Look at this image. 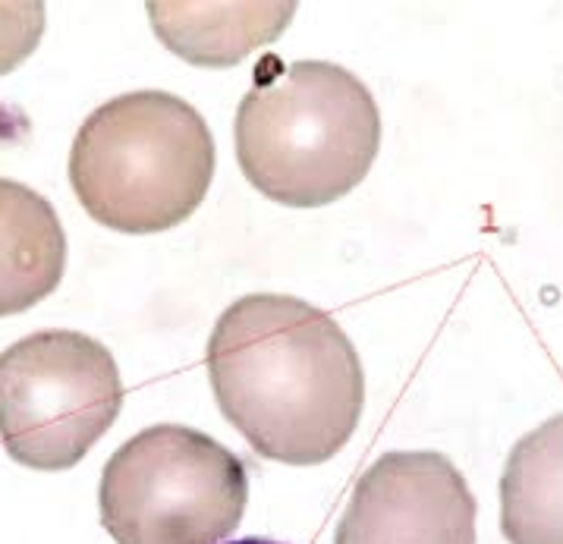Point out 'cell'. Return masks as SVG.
I'll return each instance as SVG.
<instances>
[{"label": "cell", "instance_id": "6da1fadb", "mask_svg": "<svg viewBox=\"0 0 563 544\" xmlns=\"http://www.w3.org/2000/svg\"><path fill=\"white\" fill-rule=\"evenodd\" d=\"M208 375L230 425L277 463H324L360 425L356 346L334 318L294 296L233 302L208 341Z\"/></svg>", "mask_w": 563, "mask_h": 544}, {"label": "cell", "instance_id": "9c48e42d", "mask_svg": "<svg viewBox=\"0 0 563 544\" xmlns=\"http://www.w3.org/2000/svg\"><path fill=\"white\" fill-rule=\"evenodd\" d=\"M500 529L510 544H563V415L514 447L500 478Z\"/></svg>", "mask_w": 563, "mask_h": 544}, {"label": "cell", "instance_id": "30bf717a", "mask_svg": "<svg viewBox=\"0 0 563 544\" xmlns=\"http://www.w3.org/2000/svg\"><path fill=\"white\" fill-rule=\"evenodd\" d=\"M45 35L42 3H0V76L13 73Z\"/></svg>", "mask_w": 563, "mask_h": 544}, {"label": "cell", "instance_id": "52a82bcc", "mask_svg": "<svg viewBox=\"0 0 563 544\" xmlns=\"http://www.w3.org/2000/svg\"><path fill=\"white\" fill-rule=\"evenodd\" d=\"M67 236L45 196L0 180V318L16 315L57 290Z\"/></svg>", "mask_w": 563, "mask_h": 544}, {"label": "cell", "instance_id": "3957f363", "mask_svg": "<svg viewBox=\"0 0 563 544\" xmlns=\"http://www.w3.org/2000/svg\"><path fill=\"white\" fill-rule=\"evenodd\" d=\"M214 177V138L199 111L167 91L120 95L79 126L69 182L82 208L120 233L183 224Z\"/></svg>", "mask_w": 563, "mask_h": 544}, {"label": "cell", "instance_id": "8992f818", "mask_svg": "<svg viewBox=\"0 0 563 544\" xmlns=\"http://www.w3.org/2000/svg\"><path fill=\"white\" fill-rule=\"evenodd\" d=\"M338 544H475V498L448 456L384 454L360 478Z\"/></svg>", "mask_w": 563, "mask_h": 544}, {"label": "cell", "instance_id": "5b68a950", "mask_svg": "<svg viewBox=\"0 0 563 544\" xmlns=\"http://www.w3.org/2000/svg\"><path fill=\"white\" fill-rule=\"evenodd\" d=\"M120 407V368L95 337L38 331L0 353V441L29 469L76 466Z\"/></svg>", "mask_w": 563, "mask_h": 544}, {"label": "cell", "instance_id": "8fae6325", "mask_svg": "<svg viewBox=\"0 0 563 544\" xmlns=\"http://www.w3.org/2000/svg\"><path fill=\"white\" fill-rule=\"evenodd\" d=\"M230 544H277V542H265V539H240V542H230Z\"/></svg>", "mask_w": 563, "mask_h": 544}, {"label": "cell", "instance_id": "ba28073f", "mask_svg": "<svg viewBox=\"0 0 563 544\" xmlns=\"http://www.w3.org/2000/svg\"><path fill=\"white\" fill-rule=\"evenodd\" d=\"M148 16L174 54L227 67L274 42L290 25L294 3H148Z\"/></svg>", "mask_w": 563, "mask_h": 544}, {"label": "cell", "instance_id": "277c9868", "mask_svg": "<svg viewBox=\"0 0 563 544\" xmlns=\"http://www.w3.org/2000/svg\"><path fill=\"white\" fill-rule=\"evenodd\" d=\"M98 500L117 544H218L243 520L246 463L202 431L155 425L108 459Z\"/></svg>", "mask_w": 563, "mask_h": 544}, {"label": "cell", "instance_id": "7a4b0ae2", "mask_svg": "<svg viewBox=\"0 0 563 544\" xmlns=\"http://www.w3.org/2000/svg\"><path fill=\"white\" fill-rule=\"evenodd\" d=\"M382 145V114L350 69L324 60L265 57L236 114V158L246 180L290 208L353 192Z\"/></svg>", "mask_w": 563, "mask_h": 544}]
</instances>
